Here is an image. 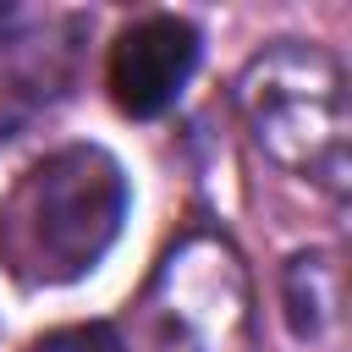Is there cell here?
<instances>
[{
  "label": "cell",
  "instance_id": "obj_4",
  "mask_svg": "<svg viewBox=\"0 0 352 352\" xmlns=\"http://www.w3.org/2000/svg\"><path fill=\"white\" fill-rule=\"evenodd\" d=\"M77 38H82L77 11L0 6V72L22 94H60L77 66Z\"/></svg>",
  "mask_w": 352,
  "mask_h": 352
},
{
  "label": "cell",
  "instance_id": "obj_1",
  "mask_svg": "<svg viewBox=\"0 0 352 352\" xmlns=\"http://www.w3.org/2000/svg\"><path fill=\"white\" fill-rule=\"evenodd\" d=\"M126 220V176L94 148L72 143L44 154L0 198V264L28 286L88 275Z\"/></svg>",
  "mask_w": 352,
  "mask_h": 352
},
{
  "label": "cell",
  "instance_id": "obj_6",
  "mask_svg": "<svg viewBox=\"0 0 352 352\" xmlns=\"http://www.w3.org/2000/svg\"><path fill=\"white\" fill-rule=\"evenodd\" d=\"M33 352H126V346L110 324H66V330H50L44 341H33Z\"/></svg>",
  "mask_w": 352,
  "mask_h": 352
},
{
  "label": "cell",
  "instance_id": "obj_3",
  "mask_svg": "<svg viewBox=\"0 0 352 352\" xmlns=\"http://www.w3.org/2000/svg\"><path fill=\"white\" fill-rule=\"evenodd\" d=\"M198 66V28L182 16H143L110 44V99L126 116H160Z\"/></svg>",
  "mask_w": 352,
  "mask_h": 352
},
{
  "label": "cell",
  "instance_id": "obj_5",
  "mask_svg": "<svg viewBox=\"0 0 352 352\" xmlns=\"http://www.w3.org/2000/svg\"><path fill=\"white\" fill-rule=\"evenodd\" d=\"M330 314V258L324 253H297L286 270V319L297 336H319Z\"/></svg>",
  "mask_w": 352,
  "mask_h": 352
},
{
  "label": "cell",
  "instance_id": "obj_2",
  "mask_svg": "<svg viewBox=\"0 0 352 352\" xmlns=\"http://www.w3.org/2000/svg\"><path fill=\"white\" fill-rule=\"evenodd\" d=\"M236 99L253 143L275 165L314 176L330 192L346 187V77L319 44L280 38L258 50L236 77Z\"/></svg>",
  "mask_w": 352,
  "mask_h": 352
}]
</instances>
